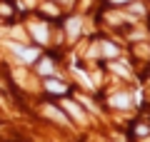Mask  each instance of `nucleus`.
<instances>
[{
	"mask_svg": "<svg viewBox=\"0 0 150 142\" xmlns=\"http://www.w3.org/2000/svg\"><path fill=\"white\" fill-rule=\"evenodd\" d=\"M43 112H45V115H50L53 120H58V122H65V115H63L60 110H55L53 105H45V107H43Z\"/></svg>",
	"mask_w": 150,
	"mask_h": 142,
	"instance_id": "7ed1b4c3",
	"label": "nucleus"
},
{
	"mask_svg": "<svg viewBox=\"0 0 150 142\" xmlns=\"http://www.w3.org/2000/svg\"><path fill=\"white\" fill-rule=\"evenodd\" d=\"M112 70H115V72H123V75H130L128 65H120V63H115V65H112Z\"/></svg>",
	"mask_w": 150,
	"mask_h": 142,
	"instance_id": "9d476101",
	"label": "nucleus"
},
{
	"mask_svg": "<svg viewBox=\"0 0 150 142\" xmlns=\"http://www.w3.org/2000/svg\"><path fill=\"white\" fill-rule=\"evenodd\" d=\"M10 50L23 60V63H33L38 58V50H30V47H20V45H10Z\"/></svg>",
	"mask_w": 150,
	"mask_h": 142,
	"instance_id": "f257e3e1",
	"label": "nucleus"
},
{
	"mask_svg": "<svg viewBox=\"0 0 150 142\" xmlns=\"http://www.w3.org/2000/svg\"><path fill=\"white\" fill-rule=\"evenodd\" d=\"M30 32L35 35L38 42H45V40H48V27H45V25H30Z\"/></svg>",
	"mask_w": 150,
	"mask_h": 142,
	"instance_id": "f03ea898",
	"label": "nucleus"
},
{
	"mask_svg": "<svg viewBox=\"0 0 150 142\" xmlns=\"http://www.w3.org/2000/svg\"><path fill=\"white\" fill-rule=\"evenodd\" d=\"M78 32H80V18H70L68 20V35L75 37Z\"/></svg>",
	"mask_w": 150,
	"mask_h": 142,
	"instance_id": "20e7f679",
	"label": "nucleus"
},
{
	"mask_svg": "<svg viewBox=\"0 0 150 142\" xmlns=\"http://www.w3.org/2000/svg\"><path fill=\"white\" fill-rule=\"evenodd\" d=\"M53 72V63H50V60H43V63H40V75H50Z\"/></svg>",
	"mask_w": 150,
	"mask_h": 142,
	"instance_id": "1a4fd4ad",
	"label": "nucleus"
},
{
	"mask_svg": "<svg viewBox=\"0 0 150 142\" xmlns=\"http://www.w3.org/2000/svg\"><path fill=\"white\" fill-rule=\"evenodd\" d=\"M112 3H118V5H120V3H130V0H112Z\"/></svg>",
	"mask_w": 150,
	"mask_h": 142,
	"instance_id": "9b49d317",
	"label": "nucleus"
},
{
	"mask_svg": "<svg viewBox=\"0 0 150 142\" xmlns=\"http://www.w3.org/2000/svg\"><path fill=\"white\" fill-rule=\"evenodd\" d=\"M63 107H65V110H68L70 115L75 117V120H83V117H85V115H83V112H80V107H78V105H73V102H68V100L63 102Z\"/></svg>",
	"mask_w": 150,
	"mask_h": 142,
	"instance_id": "39448f33",
	"label": "nucleus"
},
{
	"mask_svg": "<svg viewBox=\"0 0 150 142\" xmlns=\"http://www.w3.org/2000/svg\"><path fill=\"white\" fill-rule=\"evenodd\" d=\"M110 105H115V107H128L130 100H128V95H112Z\"/></svg>",
	"mask_w": 150,
	"mask_h": 142,
	"instance_id": "423d86ee",
	"label": "nucleus"
},
{
	"mask_svg": "<svg viewBox=\"0 0 150 142\" xmlns=\"http://www.w3.org/2000/svg\"><path fill=\"white\" fill-rule=\"evenodd\" d=\"M103 53H105L108 58H115V55H118V47L110 45V42H103Z\"/></svg>",
	"mask_w": 150,
	"mask_h": 142,
	"instance_id": "6e6552de",
	"label": "nucleus"
},
{
	"mask_svg": "<svg viewBox=\"0 0 150 142\" xmlns=\"http://www.w3.org/2000/svg\"><path fill=\"white\" fill-rule=\"evenodd\" d=\"M45 87H48L50 92H65V85L58 82V80H48V82H45Z\"/></svg>",
	"mask_w": 150,
	"mask_h": 142,
	"instance_id": "0eeeda50",
	"label": "nucleus"
}]
</instances>
